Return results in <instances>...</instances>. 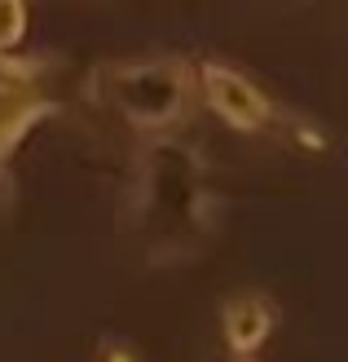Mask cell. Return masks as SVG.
Segmentation results:
<instances>
[{"label":"cell","mask_w":348,"mask_h":362,"mask_svg":"<svg viewBox=\"0 0 348 362\" xmlns=\"http://www.w3.org/2000/svg\"><path fill=\"white\" fill-rule=\"evenodd\" d=\"M208 221L212 199L203 173H198V159L176 141L150 146L141 155L133 181V230L141 234L145 252L155 261L186 257L208 234Z\"/></svg>","instance_id":"cell-1"},{"label":"cell","mask_w":348,"mask_h":362,"mask_svg":"<svg viewBox=\"0 0 348 362\" xmlns=\"http://www.w3.org/2000/svg\"><path fill=\"white\" fill-rule=\"evenodd\" d=\"M111 102L137 124H168L186 106V62L181 58H155L137 66L111 71Z\"/></svg>","instance_id":"cell-2"},{"label":"cell","mask_w":348,"mask_h":362,"mask_svg":"<svg viewBox=\"0 0 348 362\" xmlns=\"http://www.w3.org/2000/svg\"><path fill=\"white\" fill-rule=\"evenodd\" d=\"M203 88H208V102H212V111L229 119L234 129H265L269 115H273V106L265 102V93L256 88L243 71H234L225 62H203Z\"/></svg>","instance_id":"cell-3"},{"label":"cell","mask_w":348,"mask_h":362,"mask_svg":"<svg viewBox=\"0 0 348 362\" xmlns=\"http://www.w3.org/2000/svg\"><path fill=\"white\" fill-rule=\"evenodd\" d=\"M273 332V305L265 296H234L225 305V340L234 354H251Z\"/></svg>","instance_id":"cell-4"},{"label":"cell","mask_w":348,"mask_h":362,"mask_svg":"<svg viewBox=\"0 0 348 362\" xmlns=\"http://www.w3.org/2000/svg\"><path fill=\"white\" fill-rule=\"evenodd\" d=\"M23 31H27V9L18 5V0H0V49L18 45Z\"/></svg>","instance_id":"cell-5"},{"label":"cell","mask_w":348,"mask_h":362,"mask_svg":"<svg viewBox=\"0 0 348 362\" xmlns=\"http://www.w3.org/2000/svg\"><path fill=\"white\" fill-rule=\"evenodd\" d=\"M106 362H133V358H128L124 349H115V354H111V358H106Z\"/></svg>","instance_id":"cell-6"}]
</instances>
